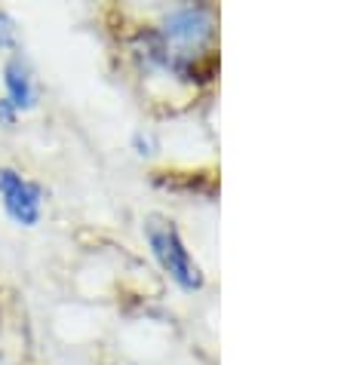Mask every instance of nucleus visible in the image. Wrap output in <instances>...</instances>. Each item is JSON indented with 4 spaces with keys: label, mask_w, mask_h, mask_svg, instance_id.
Here are the masks:
<instances>
[{
    "label": "nucleus",
    "mask_w": 347,
    "mask_h": 365,
    "mask_svg": "<svg viewBox=\"0 0 347 365\" xmlns=\"http://www.w3.org/2000/svg\"><path fill=\"white\" fill-rule=\"evenodd\" d=\"M145 240L151 252H154L157 264L166 270V277L185 292H200L203 289V270L191 258V252L181 240L178 227L166 218H148L145 221Z\"/></svg>",
    "instance_id": "f03ea898"
},
{
    "label": "nucleus",
    "mask_w": 347,
    "mask_h": 365,
    "mask_svg": "<svg viewBox=\"0 0 347 365\" xmlns=\"http://www.w3.org/2000/svg\"><path fill=\"white\" fill-rule=\"evenodd\" d=\"M16 120H19V110L9 105L6 98H0V126H6V129H13L16 126Z\"/></svg>",
    "instance_id": "423d86ee"
},
{
    "label": "nucleus",
    "mask_w": 347,
    "mask_h": 365,
    "mask_svg": "<svg viewBox=\"0 0 347 365\" xmlns=\"http://www.w3.org/2000/svg\"><path fill=\"white\" fill-rule=\"evenodd\" d=\"M16 43H19V28L13 16L0 9V49H16Z\"/></svg>",
    "instance_id": "39448f33"
},
{
    "label": "nucleus",
    "mask_w": 347,
    "mask_h": 365,
    "mask_svg": "<svg viewBox=\"0 0 347 365\" xmlns=\"http://www.w3.org/2000/svg\"><path fill=\"white\" fill-rule=\"evenodd\" d=\"M0 200H4L6 215L22 227H34L44 212V187L37 181L25 178L16 169H0Z\"/></svg>",
    "instance_id": "7ed1b4c3"
},
{
    "label": "nucleus",
    "mask_w": 347,
    "mask_h": 365,
    "mask_svg": "<svg viewBox=\"0 0 347 365\" xmlns=\"http://www.w3.org/2000/svg\"><path fill=\"white\" fill-rule=\"evenodd\" d=\"M216 34L212 9L203 4H185L163 19L160 28L148 40V58L157 68L178 77L197 74V58L206 53Z\"/></svg>",
    "instance_id": "f257e3e1"
},
{
    "label": "nucleus",
    "mask_w": 347,
    "mask_h": 365,
    "mask_svg": "<svg viewBox=\"0 0 347 365\" xmlns=\"http://www.w3.org/2000/svg\"><path fill=\"white\" fill-rule=\"evenodd\" d=\"M4 86H6V101L13 105L19 114L31 110L37 105V83H34V71L22 56H13L4 68Z\"/></svg>",
    "instance_id": "20e7f679"
}]
</instances>
